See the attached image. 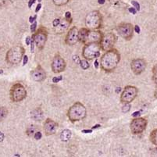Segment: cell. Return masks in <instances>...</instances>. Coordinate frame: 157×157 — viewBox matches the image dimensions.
Masks as SVG:
<instances>
[{"mask_svg": "<svg viewBox=\"0 0 157 157\" xmlns=\"http://www.w3.org/2000/svg\"><path fill=\"white\" fill-rule=\"evenodd\" d=\"M101 128V125L100 124H96V125H95V126L92 127V130L97 129V128Z\"/></svg>", "mask_w": 157, "mask_h": 157, "instance_id": "obj_48", "label": "cell"}, {"mask_svg": "<svg viewBox=\"0 0 157 157\" xmlns=\"http://www.w3.org/2000/svg\"><path fill=\"white\" fill-rule=\"evenodd\" d=\"M92 132V130H83L82 131V133L85 134H90Z\"/></svg>", "mask_w": 157, "mask_h": 157, "instance_id": "obj_46", "label": "cell"}, {"mask_svg": "<svg viewBox=\"0 0 157 157\" xmlns=\"http://www.w3.org/2000/svg\"><path fill=\"white\" fill-rule=\"evenodd\" d=\"M102 24V17L98 10L88 13L85 17V26L88 30L100 29Z\"/></svg>", "mask_w": 157, "mask_h": 157, "instance_id": "obj_3", "label": "cell"}, {"mask_svg": "<svg viewBox=\"0 0 157 157\" xmlns=\"http://www.w3.org/2000/svg\"><path fill=\"white\" fill-rule=\"evenodd\" d=\"M71 0H52L53 3L57 6H62L66 5L70 2Z\"/></svg>", "mask_w": 157, "mask_h": 157, "instance_id": "obj_25", "label": "cell"}, {"mask_svg": "<svg viewBox=\"0 0 157 157\" xmlns=\"http://www.w3.org/2000/svg\"><path fill=\"white\" fill-rule=\"evenodd\" d=\"M94 65H95V67L96 68V69H98V65H99V64H98V59H97L95 60V63H94Z\"/></svg>", "mask_w": 157, "mask_h": 157, "instance_id": "obj_47", "label": "cell"}, {"mask_svg": "<svg viewBox=\"0 0 157 157\" xmlns=\"http://www.w3.org/2000/svg\"><path fill=\"white\" fill-rule=\"evenodd\" d=\"M134 31H135V32L137 33V34H140V32H141V30H140V27L138 26V25H135V26L134 27Z\"/></svg>", "mask_w": 157, "mask_h": 157, "instance_id": "obj_39", "label": "cell"}, {"mask_svg": "<svg viewBox=\"0 0 157 157\" xmlns=\"http://www.w3.org/2000/svg\"><path fill=\"white\" fill-rule=\"evenodd\" d=\"M87 115L86 107L80 102H77L73 104L68 109L67 117L70 121L72 123L80 121L85 119Z\"/></svg>", "mask_w": 157, "mask_h": 157, "instance_id": "obj_2", "label": "cell"}, {"mask_svg": "<svg viewBox=\"0 0 157 157\" xmlns=\"http://www.w3.org/2000/svg\"><path fill=\"white\" fill-rule=\"evenodd\" d=\"M88 31L89 30L87 28H81L78 31V38H79V42H81L82 43H85V39L87 38V35L88 34Z\"/></svg>", "mask_w": 157, "mask_h": 157, "instance_id": "obj_21", "label": "cell"}, {"mask_svg": "<svg viewBox=\"0 0 157 157\" xmlns=\"http://www.w3.org/2000/svg\"><path fill=\"white\" fill-rule=\"evenodd\" d=\"M60 21H61L60 18H56V19L54 20V21H52V26H53L54 28L58 26V25L59 24V23H60Z\"/></svg>", "mask_w": 157, "mask_h": 157, "instance_id": "obj_33", "label": "cell"}, {"mask_svg": "<svg viewBox=\"0 0 157 157\" xmlns=\"http://www.w3.org/2000/svg\"><path fill=\"white\" fill-rule=\"evenodd\" d=\"M108 1H109L111 4H113V5H118L120 2H121L122 0H108Z\"/></svg>", "mask_w": 157, "mask_h": 157, "instance_id": "obj_36", "label": "cell"}, {"mask_svg": "<svg viewBox=\"0 0 157 157\" xmlns=\"http://www.w3.org/2000/svg\"><path fill=\"white\" fill-rule=\"evenodd\" d=\"M121 88H117V91H116V92H117V93L120 92H121Z\"/></svg>", "mask_w": 157, "mask_h": 157, "instance_id": "obj_51", "label": "cell"}, {"mask_svg": "<svg viewBox=\"0 0 157 157\" xmlns=\"http://www.w3.org/2000/svg\"><path fill=\"white\" fill-rule=\"evenodd\" d=\"M41 8H42V4L38 3V6H36V10H35V12L38 13V11L40 10V9H41Z\"/></svg>", "mask_w": 157, "mask_h": 157, "instance_id": "obj_45", "label": "cell"}, {"mask_svg": "<svg viewBox=\"0 0 157 157\" xmlns=\"http://www.w3.org/2000/svg\"><path fill=\"white\" fill-rule=\"evenodd\" d=\"M38 131H39V128H38V126H36V125H31V126L28 128L26 131V134L29 137H32L34 136L35 132H37Z\"/></svg>", "mask_w": 157, "mask_h": 157, "instance_id": "obj_22", "label": "cell"}, {"mask_svg": "<svg viewBox=\"0 0 157 157\" xmlns=\"http://www.w3.org/2000/svg\"><path fill=\"white\" fill-rule=\"evenodd\" d=\"M149 139L153 145L157 146V129H154L149 135Z\"/></svg>", "mask_w": 157, "mask_h": 157, "instance_id": "obj_23", "label": "cell"}, {"mask_svg": "<svg viewBox=\"0 0 157 157\" xmlns=\"http://www.w3.org/2000/svg\"><path fill=\"white\" fill-rule=\"evenodd\" d=\"M31 117L35 121H41L44 117V113L40 108H36L31 112Z\"/></svg>", "mask_w": 157, "mask_h": 157, "instance_id": "obj_19", "label": "cell"}, {"mask_svg": "<svg viewBox=\"0 0 157 157\" xmlns=\"http://www.w3.org/2000/svg\"><path fill=\"white\" fill-rule=\"evenodd\" d=\"M102 35L103 34L102 31H98V30H92V31L89 30L86 39H85V44L100 43Z\"/></svg>", "mask_w": 157, "mask_h": 157, "instance_id": "obj_15", "label": "cell"}, {"mask_svg": "<svg viewBox=\"0 0 157 157\" xmlns=\"http://www.w3.org/2000/svg\"><path fill=\"white\" fill-rule=\"evenodd\" d=\"M152 79H153L155 85H157V66L156 65L155 66V67H154L153 69V76H152Z\"/></svg>", "mask_w": 157, "mask_h": 157, "instance_id": "obj_28", "label": "cell"}, {"mask_svg": "<svg viewBox=\"0 0 157 157\" xmlns=\"http://www.w3.org/2000/svg\"><path fill=\"white\" fill-rule=\"evenodd\" d=\"M36 30H37V22H36V21H35V22L31 24V31L32 33H35V31H36Z\"/></svg>", "mask_w": 157, "mask_h": 157, "instance_id": "obj_31", "label": "cell"}, {"mask_svg": "<svg viewBox=\"0 0 157 157\" xmlns=\"http://www.w3.org/2000/svg\"><path fill=\"white\" fill-rule=\"evenodd\" d=\"M71 23H72L71 21H67L65 17H64L63 19H61L60 23H59V25L55 28V32L56 33V34H59H59H62V33L65 32V31L69 28V27L71 26Z\"/></svg>", "mask_w": 157, "mask_h": 157, "instance_id": "obj_18", "label": "cell"}, {"mask_svg": "<svg viewBox=\"0 0 157 157\" xmlns=\"http://www.w3.org/2000/svg\"><path fill=\"white\" fill-rule=\"evenodd\" d=\"M63 79V77L62 76H59V77H54L53 78H52V82L55 84L58 83V82H59L60 81H62Z\"/></svg>", "mask_w": 157, "mask_h": 157, "instance_id": "obj_32", "label": "cell"}, {"mask_svg": "<svg viewBox=\"0 0 157 157\" xmlns=\"http://www.w3.org/2000/svg\"><path fill=\"white\" fill-rule=\"evenodd\" d=\"M71 136H72V132L71 130L64 129L60 134V139L62 142H67L71 139Z\"/></svg>", "mask_w": 157, "mask_h": 157, "instance_id": "obj_20", "label": "cell"}, {"mask_svg": "<svg viewBox=\"0 0 157 157\" xmlns=\"http://www.w3.org/2000/svg\"><path fill=\"white\" fill-rule=\"evenodd\" d=\"M131 3H132V5L135 7L136 10H140V5L138 2H136V1H131Z\"/></svg>", "mask_w": 157, "mask_h": 157, "instance_id": "obj_35", "label": "cell"}, {"mask_svg": "<svg viewBox=\"0 0 157 157\" xmlns=\"http://www.w3.org/2000/svg\"><path fill=\"white\" fill-rule=\"evenodd\" d=\"M80 66L83 70H87L89 68L90 64L88 62V59H81L80 60Z\"/></svg>", "mask_w": 157, "mask_h": 157, "instance_id": "obj_26", "label": "cell"}, {"mask_svg": "<svg viewBox=\"0 0 157 157\" xmlns=\"http://www.w3.org/2000/svg\"><path fill=\"white\" fill-rule=\"evenodd\" d=\"M101 49L100 43L85 44L82 49V56L85 59L88 60L97 59L100 56Z\"/></svg>", "mask_w": 157, "mask_h": 157, "instance_id": "obj_5", "label": "cell"}, {"mask_svg": "<svg viewBox=\"0 0 157 157\" xmlns=\"http://www.w3.org/2000/svg\"><path fill=\"white\" fill-rule=\"evenodd\" d=\"M129 12L131 13L132 14H136L137 10L135 8H134V7H131V8H129Z\"/></svg>", "mask_w": 157, "mask_h": 157, "instance_id": "obj_40", "label": "cell"}, {"mask_svg": "<svg viewBox=\"0 0 157 157\" xmlns=\"http://www.w3.org/2000/svg\"><path fill=\"white\" fill-rule=\"evenodd\" d=\"M31 75L32 79L36 82H42L46 78V72L39 64L31 71Z\"/></svg>", "mask_w": 157, "mask_h": 157, "instance_id": "obj_17", "label": "cell"}, {"mask_svg": "<svg viewBox=\"0 0 157 157\" xmlns=\"http://www.w3.org/2000/svg\"><path fill=\"white\" fill-rule=\"evenodd\" d=\"M10 95L11 100L13 102H21L26 98L27 90L24 85L20 83H17L11 87Z\"/></svg>", "mask_w": 157, "mask_h": 157, "instance_id": "obj_6", "label": "cell"}, {"mask_svg": "<svg viewBox=\"0 0 157 157\" xmlns=\"http://www.w3.org/2000/svg\"><path fill=\"white\" fill-rule=\"evenodd\" d=\"M78 31H79V29L77 27H73L69 30L65 38V42L67 45L72 46L79 42Z\"/></svg>", "mask_w": 157, "mask_h": 157, "instance_id": "obj_14", "label": "cell"}, {"mask_svg": "<svg viewBox=\"0 0 157 157\" xmlns=\"http://www.w3.org/2000/svg\"><path fill=\"white\" fill-rule=\"evenodd\" d=\"M4 138H5V135H4V134L0 131V142H3Z\"/></svg>", "mask_w": 157, "mask_h": 157, "instance_id": "obj_42", "label": "cell"}, {"mask_svg": "<svg viewBox=\"0 0 157 157\" xmlns=\"http://www.w3.org/2000/svg\"><path fill=\"white\" fill-rule=\"evenodd\" d=\"M65 18L67 20V21H71V22H72V16H71V12H66Z\"/></svg>", "mask_w": 157, "mask_h": 157, "instance_id": "obj_34", "label": "cell"}, {"mask_svg": "<svg viewBox=\"0 0 157 157\" xmlns=\"http://www.w3.org/2000/svg\"><path fill=\"white\" fill-rule=\"evenodd\" d=\"M34 39H35V43L36 46L39 48L40 50H42L45 47V43L48 39V31L45 29V27H40L36 30L35 34L33 35Z\"/></svg>", "mask_w": 157, "mask_h": 157, "instance_id": "obj_9", "label": "cell"}, {"mask_svg": "<svg viewBox=\"0 0 157 157\" xmlns=\"http://www.w3.org/2000/svg\"><path fill=\"white\" fill-rule=\"evenodd\" d=\"M37 19V16H34V17H29V22L31 23V24H32V23L35 22V21H36Z\"/></svg>", "mask_w": 157, "mask_h": 157, "instance_id": "obj_38", "label": "cell"}, {"mask_svg": "<svg viewBox=\"0 0 157 157\" xmlns=\"http://www.w3.org/2000/svg\"><path fill=\"white\" fill-rule=\"evenodd\" d=\"M116 42H117V37L113 33H107L102 35V40L100 42L101 48L102 50L106 52L113 48Z\"/></svg>", "mask_w": 157, "mask_h": 157, "instance_id": "obj_11", "label": "cell"}, {"mask_svg": "<svg viewBox=\"0 0 157 157\" xmlns=\"http://www.w3.org/2000/svg\"><path fill=\"white\" fill-rule=\"evenodd\" d=\"M154 96L155 98H157V88L155 90V92H154Z\"/></svg>", "mask_w": 157, "mask_h": 157, "instance_id": "obj_50", "label": "cell"}, {"mask_svg": "<svg viewBox=\"0 0 157 157\" xmlns=\"http://www.w3.org/2000/svg\"><path fill=\"white\" fill-rule=\"evenodd\" d=\"M35 2V0H29V2H28V7L29 8H31L32 5Z\"/></svg>", "mask_w": 157, "mask_h": 157, "instance_id": "obj_43", "label": "cell"}, {"mask_svg": "<svg viewBox=\"0 0 157 157\" xmlns=\"http://www.w3.org/2000/svg\"><path fill=\"white\" fill-rule=\"evenodd\" d=\"M105 2V0H98V2L99 4H104Z\"/></svg>", "mask_w": 157, "mask_h": 157, "instance_id": "obj_49", "label": "cell"}, {"mask_svg": "<svg viewBox=\"0 0 157 157\" xmlns=\"http://www.w3.org/2000/svg\"><path fill=\"white\" fill-rule=\"evenodd\" d=\"M156 151H157V147H156Z\"/></svg>", "mask_w": 157, "mask_h": 157, "instance_id": "obj_52", "label": "cell"}, {"mask_svg": "<svg viewBox=\"0 0 157 157\" xmlns=\"http://www.w3.org/2000/svg\"><path fill=\"white\" fill-rule=\"evenodd\" d=\"M43 128L45 134L47 136H48V135H52L56 134V132L58 130V128H59V125L53 120L50 119V118H47L44 122Z\"/></svg>", "mask_w": 157, "mask_h": 157, "instance_id": "obj_16", "label": "cell"}, {"mask_svg": "<svg viewBox=\"0 0 157 157\" xmlns=\"http://www.w3.org/2000/svg\"><path fill=\"white\" fill-rule=\"evenodd\" d=\"M66 67H67V63H66L65 59L59 54L55 55L52 59V64H51L52 72L55 74H59L65 71Z\"/></svg>", "mask_w": 157, "mask_h": 157, "instance_id": "obj_12", "label": "cell"}, {"mask_svg": "<svg viewBox=\"0 0 157 157\" xmlns=\"http://www.w3.org/2000/svg\"><path fill=\"white\" fill-rule=\"evenodd\" d=\"M8 114V110L6 107L0 106V121H3L6 117H7Z\"/></svg>", "mask_w": 157, "mask_h": 157, "instance_id": "obj_24", "label": "cell"}, {"mask_svg": "<svg viewBox=\"0 0 157 157\" xmlns=\"http://www.w3.org/2000/svg\"><path fill=\"white\" fill-rule=\"evenodd\" d=\"M148 121L144 117H135L131 121L130 128L131 133L133 135H139L142 134L146 128Z\"/></svg>", "mask_w": 157, "mask_h": 157, "instance_id": "obj_10", "label": "cell"}, {"mask_svg": "<svg viewBox=\"0 0 157 157\" xmlns=\"http://www.w3.org/2000/svg\"><path fill=\"white\" fill-rule=\"evenodd\" d=\"M30 45H31V52H35V39H34V36H31V43H30Z\"/></svg>", "mask_w": 157, "mask_h": 157, "instance_id": "obj_29", "label": "cell"}, {"mask_svg": "<svg viewBox=\"0 0 157 157\" xmlns=\"http://www.w3.org/2000/svg\"><path fill=\"white\" fill-rule=\"evenodd\" d=\"M25 49L21 45H16L9 49L6 55V60L11 65H17L23 59Z\"/></svg>", "mask_w": 157, "mask_h": 157, "instance_id": "obj_4", "label": "cell"}, {"mask_svg": "<svg viewBox=\"0 0 157 157\" xmlns=\"http://www.w3.org/2000/svg\"><path fill=\"white\" fill-rule=\"evenodd\" d=\"M147 67L146 61L144 59H135L131 63V69L135 75H139L145 71Z\"/></svg>", "mask_w": 157, "mask_h": 157, "instance_id": "obj_13", "label": "cell"}, {"mask_svg": "<svg viewBox=\"0 0 157 157\" xmlns=\"http://www.w3.org/2000/svg\"><path fill=\"white\" fill-rule=\"evenodd\" d=\"M140 115H141V113H140L139 111H136V112L133 113V114H132V117L135 118V117H138Z\"/></svg>", "mask_w": 157, "mask_h": 157, "instance_id": "obj_41", "label": "cell"}, {"mask_svg": "<svg viewBox=\"0 0 157 157\" xmlns=\"http://www.w3.org/2000/svg\"><path fill=\"white\" fill-rule=\"evenodd\" d=\"M34 138L35 140H40L42 138V134L40 131H38L37 132H35V134L34 135Z\"/></svg>", "mask_w": 157, "mask_h": 157, "instance_id": "obj_30", "label": "cell"}, {"mask_svg": "<svg viewBox=\"0 0 157 157\" xmlns=\"http://www.w3.org/2000/svg\"><path fill=\"white\" fill-rule=\"evenodd\" d=\"M31 37L30 36H28L26 38V45H29L30 43H31Z\"/></svg>", "mask_w": 157, "mask_h": 157, "instance_id": "obj_44", "label": "cell"}, {"mask_svg": "<svg viewBox=\"0 0 157 157\" xmlns=\"http://www.w3.org/2000/svg\"><path fill=\"white\" fill-rule=\"evenodd\" d=\"M28 62V56L27 55H24L23 57V66H25Z\"/></svg>", "mask_w": 157, "mask_h": 157, "instance_id": "obj_37", "label": "cell"}, {"mask_svg": "<svg viewBox=\"0 0 157 157\" xmlns=\"http://www.w3.org/2000/svg\"><path fill=\"white\" fill-rule=\"evenodd\" d=\"M117 31L120 36L126 41H130L133 38L134 26L130 23H121L117 28Z\"/></svg>", "mask_w": 157, "mask_h": 157, "instance_id": "obj_8", "label": "cell"}, {"mask_svg": "<svg viewBox=\"0 0 157 157\" xmlns=\"http://www.w3.org/2000/svg\"><path fill=\"white\" fill-rule=\"evenodd\" d=\"M138 89L133 85H128L123 90L121 95V102L122 103H131L138 96Z\"/></svg>", "mask_w": 157, "mask_h": 157, "instance_id": "obj_7", "label": "cell"}, {"mask_svg": "<svg viewBox=\"0 0 157 157\" xmlns=\"http://www.w3.org/2000/svg\"><path fill=\"white\" fill-rule=\"evenodd\" d=\"M121 61V54L115 48H111L106 51L102 56L100 59L101 68L105 72H113L117 67Z\"/></svg>", "mask_w": 157, "mask_h": 157, "instance_id": "obj_1", "label": "cell"}, {"mask_svg": "<svg viewBox=\"0 0 157 157\" xmlns=\"http://www.w3.org/2000/svg\"><path fill=\"white\" fill-rule=\"evenodd\" d=\"M131 103H124V105H123V107H122V112L124 113H126L129 112L130 109H131Z\"/></svg>", "mask_w": 157, "mask_h": 157, "instance_id": "obj_27", "label": "cell"}]
</instances>
